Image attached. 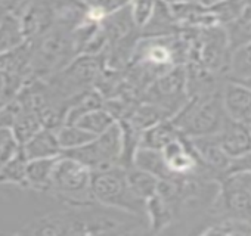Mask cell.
Here are the masks:
<instances>
[{
  "label": "cell",
  "mask_w": 251,
  "mask_h": 236,
  "mask_svg": "<svg viewBox=\"0 0 251 236\" xmlns=\"http://www.w3.org/2000/svg\"><path fill=\"white\" fill-rule=\"evenodd\" d=\"M33 78L48 80L67 67L78 53L73 39V30L55 24L48 33L31 42Z\"/></svg>",
  "instance_id": "6da1fadb"
},
{
  "label": "cell",
  "mask_w": 251,
  "mask_h": 236,
  "mask_svg": "<svg viewBox=\"0 0 251 236\" xmlns=\"http://www.w3.org/2000/svg\"><path fill=\"white\" fill-rule=\"evenodd\" d=\"M172 118L180 133L189 139L217 135L229 120L222 100V89L208 96L191 97Z\"/></svg>",
  "instance_id": "7a4b0ae2"
},
{
  "label": "cell",
  "mask_w": 251,
  "mask_h": 236,
  "mask_svg": "<svg viewBox=\"0 0 251 236\" xmlns=\"http://www.w3.org/2000/svg\"><path fill=\"white\" fill-rule=\"evenodd\" d=\"M92 196L96 202L102 205L123 210L147 218V201L133 192L129 185L126 168L121 165L93 171Z\"/></svg>",
  "instance_id": "3957f363"
},
{
  "label": "cell",
  "mask_w": 251,
  "mask_h": 236,
  "mask_svg": "<svg viewBox=\"0 0 251 236\" xmlns=\"http://www.w3.org/2000/svg\"><path fill=\"white\" fill-rule=\"evenodd\" d=\"M92 177L93 171L87 165L62 154L56 161L49 193L67 204L92 202Z\"/></svg>",
  "instance_id": "277c9868"
},
{
  "label": "cell",
  "mask_w": 251,
  "mask_h": 236,
  "mask_svg": "<svg viewBox=\"0 0 251 236\" xmlns=\"http://www.w3.org/2000/svg\"><path fill=\"white\" fill-rule=\"evenodd\" d=\"M121 149H123V133H121V126L117 121L112 127H109L102 135L96 136L87 145L62 154L78 160L80 163L87 165L92 171H100V170L111 168L114 165H120Z\"/></svg>",
  "instance_id": "5b68a950"
},
{
  "label": "cell",
  "mask_w": 251,
  "mask_h": 236,
  "mask_svg": "<svg viewBox=\"0 0 251 236\" xmlns=\"http://www.w3.org/2000/svg\"><path fill=\"white\" fill-rule=\"evenodd\" d=\"M189 99L191 96L188 90L185 65H177L154 80L142 97V100L155 103L157 106L163 108L170 117L176 115L189 102Z\"/></svg>",
  "instance_id": "8992f818"
},
{
  "label": "cell",
  "mask_w": 251,
  "mask_h": 236,
  "mask_svg": "<svg viewBox=\"0 0 251 236\" xmlns=\"http://www.w3.org/2000/svg\"><path fill=\"white\" fill-rule=\"evenodd\" d=\"M189 141L202 167L213 179H216L217 182H222L225 177L230 174L232 160L220 146L216 135L192 138Z\"/></svg>",
  "instance_id": "52a82bcc"
},
{
  "label": "cell",
  "mask_w": 251,
  "mask_h": 236,
  "mask_svg": "<svg viewBox=\"0 0 251 236\" xmlns=\"http://www.w3.org/2000/svg\"><path fill=\"white\" fill-rule=\"evenodd\" d=\"M222 100L230 120L250 124L251 121V87L235 80H225Z\"/></svg>",
  "instance_id": "ba28073f"
},
{
  "label": "cell",
  "mask_w": 251,
  "mask_h": 236,
  "mask_svg": "<svg viewBox=\"0 0 251 236\" xmlns=\"http://www.w3.org/2000/svg\"><path fill=\"white\" fill-rule=\"evenodd\" d=\"M216 138L232 161L251 152V127L247 123L229 118Z\"/></svg>",
  "instance_id": "9c48e42d"
},
{
  "label": "cell",
  "mask_w": 251,
  "mask_h": 236,
  "mask_svg": "<svg viewBox=\"0 0 251 236\" xmlns=\"http://www.w3.org/2000/svg\"><path fill=\"white\" fill-rule=\"evenodd\" d=\"M170 8L180 27V31L200 30V28L217 25L210 6L202 2L176 3V5H170Z\"/></svg>",
  "instance_id": "30bf717a"
},
{
  "label": "cell",
  "mask_w": 251,
  "mask_h": 236,
  "mask_svg": "<svg viewBox=\"0 0 251 236\" xmlns=\"http://www.w3.org/2000/svg\"><path fill=\"white\" fill-rule=\"evenodd\" d=\"M23 151L28 160L56 158L62 155V148L59 145L56 130L48 127H42L25 143H23Z\"/></svg>",
  "instance_id": "8fae6325"
},
{
  "label": "cell",
  "mask_w": 251,
  "mask_h": 236,
  "mask_svg": "<svg viewBox=\"0 0 251 236\" xmlns=\"http://www.w3.org/2000/svg\"><path fill=\"white\" fill-rule=\"evenodd\" d=\"M180 27L173 15V11L169 3L164 0H158L157 8L148 21V24L141 30L142 37H163V36H173L179 34Z\"/></svg>",
  "instance_id": "7c38bea8"
},
{
  "label": "cell",
  "mask_w": 251,
  "mask_h": 236,
  "mask_svg": "<svg viewBox=\"0 0 251 236\" xmlns=\"http://www.w3.org/2000/svg\"><path fill=\"white\" fill-rule=\"evenodd\" d=\"M147 218L150 233H164L175 224V210L167 199L155 193L147 201Z\"/></svg>",
  "instance_id": "4fadbf2b"
},
{
  "label": "cell",
  "mask_w": 251,
  "mask_h": 236,
  "mask_svg": "<svg viewBox=\"0 0 251 236\" xmlns=\"http://www.w3.org/2000/svg\"><path fill=\"white\" fill-rule=\"evenodd\" d=\"M180 136H183V135L180 133L177 124L175 123V120L172 117H169V118H164V120L155 123L154 126H151L142 132L141 146L161 151L170 142H173L175 139H177Z\"/></svg>",
  "instance_id": "5bb4252c"
},
{
  "label": "cell",
  "mask_w": 251,
  "mask_h": 236,
  "mask_svg": "<svg viewBox=\"0 0 251 236\" xmlns=\"http://www.w3.org/2000/svg\"><path fill=\"white\" fill-rule=\"evenodd\" d=\"M58 158L30 160L27 165V189L49 193Z\"/></svg>",
  "instance_id": "9a60e30c"
},
{
  "label": "cell",
  "mask_w": 251,
  "mask_h": 236,
  "mask_svg": "<svg viewBox=\"0 0 251 236\" xmlns=\"http://www.w3.org/2000/svg\"><path fill=\"white\" fill-rule=\"evenodd\" d=\"M27 42L21 20L17 14L8 11L0 17V53L18 49Z\"/></svg>",
  "instance_id": "2e32d148"
},
{
  "label": "cell",
  "mask_w": 251,
  "mask_h": 236,
  "mask_svg": "<svg viewBox=\"0 0 251 236\" xmlns=\"http://www.w3.org/2000/svg\"><path fill=\"white\" fill-rule=\"evenodd\" d=\"M100 27L105 31L109 45L115 43L118 40H123V39L129 37V36L141 33L136 28V25H135V23L132 20L129 6L115 12V14H112V15H108L106 18H103L102 23H100Z\"/></svg>",
  "instance_id": "e0dca14e"
},
{
  "label": "cell",
  "mask_w": 251,
  "mask_h": 236,
  "mask_svg": "<svg viewBox=\"0 0 251 236\" xmlns=\"http://www.w3.org/2000/svg\"><path fill=\"white\" fill-rule=\"evenodd\" d=\"M133 165L145 170L151 174H154L155 177H158L160 180H169L173 179V176L169 171L167 163L164 160L163 151L158 149H152V148H145L141 146L135 155L133 160Z\"/></svg>",
  "instance_id": "ac0fdd59"
},
{
  "label": "cell",
  "mask_w": 251,
  "mask_h": 236,
  "mask_svg": "<svg viewBox=\"0 0 251 236\" xmlns=\"http://www.w3.org/2000/svg\"><path fill=\"white\" fill-rule=\"evenodd\" d=\"M223 30L226 33L230 52L251 45V6H247L238 18L223 25Z\"/></svg>",
  "instance_id": "d6986e66"
},
{
  "label": "cell",
  "mask_w": 251,
  "mask_h": 236,
  "mask_svg": "<svg viewBox=\"0 0 251 236\" xmlns=\"http://www.w3.org/2000/svg\"><path fill=\"white\" fill-rule=\"evenodd\" d=\"M200 235H230V236H250L251 235V223L229 217V215H222L211 218L204 229L201 230Z\"/></svg>",
  "instance_id": "ffe728a7"
},
{
  "label": "cell",
  "mask_w": 251,
  "mask_h": 236,
  "mask_svg": "<svg viewBox=\"0 0 251 236\" xmlns=\"http://www.w3.org/2000/svg\"><path fill=\"white\" fill-rule=\"evenodd\" d=\"M28 158L21 149L2 167H0V185H15L27 189V165Z\"/></svg>",
  "instance_id": "44dd1931"
},
{
  "label": "cell",
  "mask_w": 251,
  "mask_h": 236,
  "mask_svg": "<svg viewBox=\"0 0 251 236\" xmlns=\"http://www.w3.org/2000/svg\"><path fill=\"white\" fill-rule=\"evenodd\" d=\"M126 174H127V180H129L130 188L142 199L148 201L151 196H154L157 193L160 179L155 177L154 174H151L145 170H141L135 165L126 168Z\"/></svg>",
  "instance_id": "7402d4cb"
},
{
  "label": "cell",
  "mask_w": 251,
  "mask_h": 236,
  "mask_svg": "<svg viewBox=\"0 0 251 236\" xmlns=\"http://www.w3.org/2000/svg\"><path fill=\"white\" fill-rule=\"evenodd\" d=\"M226 78L235 81L251 80V45L239 47L230 53Z\"/></svg>",
  "instance_id": "603a6c76"
},
{
  "label": "cell",
  "mask_w": 251,
  "mask_h": 236,
  "mask_svg": "<svg viewBox=\"0 0 251 236\" xmlns=\"http://www.w3.org/2000/svg\"><path fill=\"white\" fill-rule=\"evenodd\" d=\"M115 123H117V120L112 117V114L105 106H102V108H96V109L84 114L75 124L80 126L81 129L90 132L92 135L99 136L103 132H106L109 127H112Z\"/></svg>",
  "instance_id": "cb8c5ba5"
},
{
  "label": "cell",
  "mask_w": 251,
  "mask_h": 236,
  "mask_svg": "<svg viewBox=\"0 0 251 236\" xmlns=\"http://www.w3.org/2000/svg\"><path fill=\"white\" fill-rule=\"evenodd\" d=\"M56 135H58V141L62 148V152L84 146L96 138L95 135L81 129L77 124H64L59 129H56Z\"/></svg>",
  "instance_id": "d4e9b609"
},
{
  "label": "cell",
  "mask_w": 251,
  "mask_h": 236,
  "mask_svg": "<svg viewBox=\"0 0 251 236\" xmlns=\"http://www.w3.org/2000/svg\"><path fill=\"white\" fill-rule=\"evenodd\" d=\"M28 80L30 78H25L23 75L0 71V111L18 96V93Z\"/></svg>",
  "instance_id": "484cf974"
},
{
  "label": "cell",
  "mask_w": 251,
  "mask_h": 236,
  "mask_svg": "<svg viewBox=\"0 0 251 236\" xmlns=\"http://www.w3.org/2000/svg\"><path fill=\"white\" fill-rule=\"evenodd\" d=\"M217 25H226L235 18H238L242 11L247 8V5L242 0H217V2L208 5Z\"/></svg>",
  "instance_id": "4316f807"
},
{
  "label": "cell",
  "mask_w": 251,
  "mask_h": 236,
  "mask_svg": "<svg viewBox=\"0 0 251 236\" xmlns=\"http://www.w3.org/2000/svg\"><path fill=\"white\" fill-rule=\"evenodd\" d=\"M132 0H95V3L87 8V18L96 23H102L103 18L112 15L130 5Z\"/></svg>",
  "instance_id": "83f0119b"
},
{
  "label": "cell",
  "mask_w": 251,
  "mask_h": 236,
  "mask_svg": "<svg viewBox=\"0 0 251 236\" xmlns=\"http://www.w3.org/2000/svg\"><path fill=\"white\" fill-rule=\"evenodd\" d=\"M21 146L23 145L14 129L6 124H0V167L9 161L21 149Z\"/></svg>",
  "instance_id": "f1b7e54d"
},
{
  "label": "cell",
  "mask_w": 251,
  "mask_h": 236,
  "mask_svg": "<svg viewBox=\"0 0 251 236\" xmlns=\"http://www.w3.org/2000/svg\"><path fill=\"white\" fill-rule=\"evenodd\" d=\"M158 0H132L129 5V11L132 15V20L136 25V28L141 31L148 21L151 20Z\"/></svg>",
  "instance_id": "f546056e"
},
{
  "label": "cell",
  "mask_w": 251,
  "mask_h": 236,
  "mask_svg": "<svg viewBox=\"0 0 251 236\" xmlns=\"http://www.w3.org/2000/svg\"><path fill=\"white\" fill-rule=\"evenodd\" d=\"M9 11V6H8V0H0V17H2L5 12Z\"/></svg>",
  "instance_id": "4dcf8cb0"
},
{
  "label": "cell",
  "mask_w": 251,
  "mask_h": 236,
  "mask_svg": "<svg viewBox=\"0 0 251 236\" xmlns=\"http://www.w3.org/2000/svg\"><path fill=\"white\" fill-rule=\"evenodd\" d=\"M169 5H176V3H185V2H201V0H164Z\"/></svg>",
  "instance_id": "1f68e13d"
},
{
  "label": "cell",
  "mask_w": 251,
  "mask_h": 236,
  "mask_svg": "<svg viewBox=\"0 0 251 236\" xmlns=\"http://www.w3.org/2000/svg\"><path fill=\"white\" fill-rule=\"evenodd\" d=\"M244 176H245L247 185H248V188H250V190H251V171H245V173H244Z\"/></svg>",
  "instance_id": "d6a6232c"
},
{
  "label": "cell",
  "mask_w": 251,
  "mask_h": 236,
  "mask_svg": "<svg viewBox=\"0 0 251 236\" xmlns=\"http://www.w3.org/2000/svg\"><path fill=\"white\" fill-rule=\"evenodd\" d=\"M81 3H84L86 6H90V5H93L95 3V0H80Z\"/></svg>",
  "instance_id": "836d02e7"
},
{
  "label": "cell",
  "mask_w": 251,
  "mask_h": 236,
  "mask_svg": "<svg viewBox=\"0 0 251 236\" xmlns=\"http://www.w3.org/2000/svg\"><path fill=\"white\" fill-rule=\"evenodd\" d=\"M202 3H205V5H211V3H214V2H217V0H201Z\"/></svg>",
  "instance_id": "e575fe53"
},
{
  "label": "cell",
  "mask_w": 251,
  "mask_h": 236,
  "mask_svg": "<svg viewBox=\"0 0 251 236\" xmlns=\"http://www.w3.org/2000/svg\"><path fill=\"white\" fill-rule=\"evenodd\" d=\"M242 2H244L247 6H251V0H242Z\"/></svg>",
  "instance_id": "d590c367"
},
{
  "label": "cell",
  "mask_w": 251,
  "mask_h": 236,
  "mask_svg": "<svg viewBox=\"0 0 251 236\" xmlns=\"http://www.w3.org/2000/svg\"><path fill=\"white\" fill-rule=\"evenodd\" d=\"M241 83H245V84H248V86L251 87V80H248V81H241Z\"/></svg>",
  "instance_id": "8d00e7d4"
},
{
  "label": "cell",
  "mask_w": 251,
  "mask_h": 236,
  "mask_svg": "<svg viewBox=\"0 0 251 236\" xmlns=\"http://www.w3.org/2000/svg\"><path fill=\"white\" fill-rule=\"evenodd\" d=\"M250 127H251V121H250Z\"/></svg>",
  "instance_id": "74e56055"
}]
</instances>
